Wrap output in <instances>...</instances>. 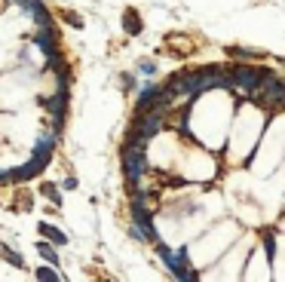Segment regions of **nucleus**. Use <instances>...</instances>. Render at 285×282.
Returning a JSON list of instances; mask_svg holds the SVG:
<instances>
[{
  "label": "nucleus",
  "instance_id": "12",
  "mask_svg": "<svg viewBox=\"0 0 285 282\" xmlns=\"http://www.w3.org/2000/svg\"><path fill=\"white\" fill-rule=\"evenodd\" d=\"M264 249H267V258L273 261V255H276V249H273V233L270 230H264Z\"/></svg>",
  "mask_w": 285,
  "mask_h": 282
},
{
  "label": "nucleus",
  "instance_id": "4",
  "mask_svg": "<svg viewBox=\"0 0 285 282\" xmlns=\"http://www.w3.org/2000/svg\"><path fill=\"white\" fill-rule=\"evenodd\" d=\"M0 258H3L6 264H12V267H19V270L25 267V258H22L19 252H15V249H9L6 242H0Z\"/></svg>",
  "mask_w": 285,
  "mask_h": 282
},
{
  "label": "nucleus",
  "instance_id": "3",
  "mask_svg": "<svg viewBox=\"0 0 285 282\" xmlns=\"http://www.w3.org/2000/svg\"><path fill=\"white\" fill-rule=\"evenodd\" d=\"M68 89H59L56 95H49V98H40V108L49 114V117H68Z\"/></svg>",
  "mask_w": 285,
  "mask_h": 282
},
{
  "label": "nucleus",
  "instance_id": "11",
  "mask_svg": "<svg viewBox=\"0 0 285 282\" xmlns=\"http://www.w3.org/2000/svg\"><path fill=\"white\" fill-rule=\"evenodd\" d=\"M34 276H37L40 282H59V279H62V276H59L56 270H49V267H40V270L34 273Z\"/></svg>",
  "mask_w": 285,
  "mask_h": 282
},
{
  "label": "nucleus",
  "instance_id": "9",
  "mask_svg": "<svg viewBox=\"0 0 285 282\" xmlns=\"http://www.w3.org/2000/svg\"><path fill=\"white\" fill-rule=\"evenodd\" d=\"M40 193H43V197H49V200L56 203V206H62V197H59V187H56V184L43 181V184H40Z\"/></svg>",
  "mask_w": 285,
  "mask_h": 282
},
{
  "label": "nucleus",
  "instance_id": "6",
  "mask_svg": "<svg viewBox=\"0 0 285 282\" xmlns=\"http://www.w3.org/2000/svg\"><path fill=\"white\" fill-rule=\"evenodd\" d=\"M65 65V56L56 49V52H49V56H43V70H59Z\"/></svg>",
  "mask_w": 285,
  "mask_h": 282
},
{
  "label": "nucleus",
  "instance_id": "14",
  "mask_svg": "<svg viewBox=\"0 0 285 282\" xmlns=\"http://www.w3.org/2000/svg\"><path fill=\"white\" fill-rule=\"evenodd\" d=\"M138 70H141V74H147V77H150V74H156L153 62H141V65H138Z\"/></svg>",
  "mask_w": 285,
  "mask_h": 282
},
{
  "label": "nucleus",
  "instance_id": "13",
  "mask_svg": "<svg viewBox=\"0 0 285 282\" xmlns=\"http://www.w3.org/2000/svg\"><path fill=\"white\" fill-rule=\"evenodd\" d=\"M65 15V22H71L74 28H83V22H80V15H74V12H62Z\"/></svg>",
  "mask_w": 285,
  "mask_h": 282
},
{
  "label": "nucleus",
  "instance_id": "1",
  "mask_svg": "<svg viewBox=\"0 0 285 282\" xmlns=\"http://www.w3.org/2000/svg\"><path fill=\"white\" fill-rule=\"evenodd\" d=\"M267 70L264 68H252V65H236V68H230L227 70V80H230V89H245L248 95H252L261 80H264Z\"/></svg>",
  "mask_w": 285,
  "mask_h": 282
},
{
  "label": "nucleus",
  "instance_id": "10",
  "mask_svg": "<svg viewBox=\"0 0 285 282\" xmlns=\"http://www.w3.org/2000/svg\"><path fill=\"white\" fill-rule=\"evenodd\" d=\"M56 83H59V89H68V86H71V68L68 65H62L56 70Z\"/></svg>",
  "mask_w": 285,
  "mask_h": 282
},
{
  "label": "nucleus",
  "instance_id": "2",
  "mask_svg": "<svg viewBox=\"0 0 285 282\" xmlns=\"http://www.w3.org/2000/svg\"><path fill=\"white\" fill-rule=\"evenodd\" d=\"M34 46H37L43 56H49V52H56L59 49V31L56 25H37V31H34Z\"/></svg>",
  "mask_w": 285,
  "mask_h": 282
},
{
  "label": "nucleus",
  "instance_id": "5",
  "mask_svg": "<svg viewBox=\"0 0 285 282\" xmlns=\"http://www.w3.org/2000/svg\"><path fill=\"white\" fill-rule=\"evenodd\" d=\"M40 236H46V239H52L56 245H65L68 242V236L59 230V227H52V224H46V221H40Z\"/></svg>",
  "mask_w": 285,
  "mask_h": 282
},
{
  "label": "nucleus",
  "instance_id": "8",
  "mask_svg": "<svg viewBox=\"0 0 285 282\" xmlns=\"http://www.w3.org/2000/svg\"><path fill=\"white\" fill-rule=\"evenodd\" d=\"M123 22H126V31L132 34V37H135V34H141V19H138V12H135V9H129Z\"/></svg>",
  "mask_w": 285,
  "mask_h": 282
},
{
  "label": "nucleus",
  "instance_id": "7",
  "mask_svg": "<svg viewBox=\"0 0 285 282\" xmlns=\"http://www.w3.org/2000/svg\"><path fill=\"white\" fill-rule=\"evenodd\" d=\"M37 252H40V258H43L46 264H52V267L59 264V255H56V249H52L49 242H40V245H37Z\"/></svg>",
  "mask_w": 285,
  "mask_h": 282
}]
</instances>
